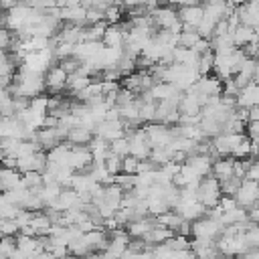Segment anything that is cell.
<instances>
[{
	"instance_id": "14",
	"label": "cell",
	"mask_w": 259,
	"mask_h": 259,
	"mask_svg": "<svg viewBox=\"0 0 259 259\" xmlns=\"http://www.w3.org/2000/svg\"><path fill=\"white\" fill-rule=\"evenodd\" d=\"M174 210H176L184 221L196 223V221H200L202 217H206V210H208V208L196 200V202H188V204H178Z\"/></svg>"
},
{
	"instance_id": "22",
	"label": "cell",
	"mask_w": 259,
	"mask_h": 259,
	"mask_svg": "<svg viewBox=\"0 0 259 259\" xmlns=\"http://www.w3.org/2000/svg\"><path fill=\"white\" fill-rule=\"evenodd\" d=\"M93 138H95V134L81 125V127H75V130H71V132H69L67 142H69L71 146H89Z\"/></svg>"
},
{
	"instance_id": "26",
	"label": "cell",
	"mask_w": 259,
	"mask_h": 259,
	"mask_svg": "<svg viewBox=\"0 0 259 259\" xmlns=\"http://www.w3.org/2000/svg\"><path fill=\"white\" fill-rule=\"evenodd\" d=\"M22 186L28 188V190H38L40 186H45L42 174L40 172H26V174H22Z\"/></svg>"
},
{
	"instance_id": "6",
	"label": "cell",
	"mask_w": 259,
	"mask_h": 259,
	"mask_svg": "<svg viewBox=\"0 0 259 259\" xmlns=\"http://www.w3.org/2000/svg\"><path fill=\"white\" fill-rule=\"evenodd\" d=\"M225 227L219 221H212L208 217H202L200 221L192 223V237L194 239H204V241H217L223 235Z\"/></svg>"
},
{
	"instance_id": "31",
	"label": "cell",
	"mask_w": 259,
	"mask_h": 259,
	"mask_svg": "<svg viewBox=\"0 0 259 259\" xmlns=\"http://www.w3.org/2000/svg\"><path fill=\"white\" fill-rule=\"evenodd\" d=\"M105 168L111 176H119L123 172V158H119L115 154H109V158L105 160Z\"/></svg>"
},
{
	"instance_id": "2",
	"label": "cell",
	"mask_w": 259,
	"mask_h": 259,
	"mask_svg": "<svg viewBox=\"0 0 259 259\" xmlns=\"http://www.w3.org/2000/svg\"><path fill=\"white\" fill-rule=\"evenodd\" d=\"M127 140H130V156H134L138 160H150L152 146H150V140H148L144 127L127 130Z\"/></svg>"
},
{
	"instance_id": "15",
	"label": "cell",
	"mask_w": 259,
	"mask_h": 259,
	"mask_svg": "<svg viewBox=\"0 0 259 259\" xmlns=\"http://www.w3.org/2000/svg\"><path fill=\"white\" fill-rule=\"evenodd\" d=\"M255 105H259V83L257 81H253L245 89H241V93L237 97V107L251 109Z\"/></svg>"
},
{
	"instance_id": "4",
	"label": "cell",
	"mask_w": 259,
	"mask_h": 259,
	"mask_svg": "<svg viewBox=\"0 0 259 259\" xmlns=\"http://www.w3.org/2000/svg\"><path fill=\"white\" fill-rule=\"evenodd\" d=\"M93 164H95V160H93L89 146H71V152L67 158V168L81 174V172H87Z\"/></svg>"
},
{
	"instance_id": "29",
	"label": "cell",
	"mask_w": 259,
	"mask_h": 259,
	"mask_svg": "<svg viewBox=\"0 0 259 259\" xmlns=\"http://www.w3.org/2000/svg\"><path fill=\"white\" fill-rule=\"evenodd\" d=\"M109 148H111V154H115V156H119V158H127V156H130V140H127V136H125V138H119V140H115V142H111Z\"/></svg>"
},
{
	"instance_id": "37",
	"label": "cell",
	"mask_w": 259,
	"mask_h": 259,
	"mask_svg": "<svg viewBox=\"0 0 259 259\" xmlns=\"http://www.w3.org/2000/svg\"><path fill=\"white\" fill-rule=\"evenodd\" d=\"M245 136L253 144H259V121H249L247 127H245Z\"/></svg>"
},
{
	"instance_id": "36",
	"label": "cell",
	"mask_w": 259,
	"mask_h": 259,
	"mask_svg": "<svg viewBox=\"0 0 259 259\" xmlns=\"http://www.w3.org/2000/svg\"><path fill=\"white\" fill-rule=\"evenodd\" d=\"M245 180H251V182H257L259 184V158H253L249 168H247V174H245Z\"/></svg>"
},
{
	"instance_id": "38",
	"label": "cell",
	"mask_w": 259,
	"mask_h": 259,
	"mask_svg": "<svg viewBox=\"0 0 259 259\" xmlns=\"http://www.w3.org/2000/svg\"><path fill=\"white\" fill-rule=\"evenodd\" d=\"M219 204H221V208H223L225 212L235 210V208L239 206V204H237V200H235V196H225V194H223V198H221V202H219Z\"/></svg>"
},
{
	"instance_id": "12",
	"label": "cell",
	"mask_w": 259,
	"mask_h": 259,
	"mask_svg": "<svg viewBox=\"0 0 259 259\" xmlns=\"http://www.w3.org/2000/svg\"><path fill=\"white\" fill-rule=\"evenodd\" d=\"M180 115H188V117H198L202 113V101L196 93H184L178 105Z\"/></svg>"
},
{
	"instance_id": "23",
	"label": "cell",
	"mask_w": 259,
	"mask_h": 259,
	"mask_svg": "<svg viewBox=\"0 0 259 259\" xmlns=\"http://www.w3.org/2000/svg\"><path fill=\"white\" fill-rule=\"evenodd\" d=\"M255 38H257L255 30H253L251 26H247V24H241V26L233 32V40H235V47H237V49L247 47V45H249V42H253Z\"/></svg>"
},
{
	"instance_id": "9",
	"label": "cell",
	"mask_w": 259,
	"mask_h": 259,
	"mask_svg": "<svg viewBox=\"0 0 259 259\" xmlns=\"http://www.w3.org/2000/svg\"><path fill=\"white\" fill-rule=\"evenodd\" d=\"M150 16L154 18V24L158 30H170L174 24L180 22L178 10L174 6H158Z\"/></svg>"
},
{
	"instance_id": "3",
	"label": "cell",
	"mask_w": 259,
	"mask_h": 259,
	"mask_svg": "<svg viewBox=\"0 0 259 259\" xmlns=\"http://www.w3.org/2000/svg\"><path fill=\"white\" fill-rule=\"evenodd\" d=\"M144 130H146V136H148V140H150L152 150H154V148H166V146H170V144L176 140L172 127H168V125H164V123H158V121L146 123Z\"/></svg>"
},
{
	"instance_id": "39",
	"label": "cell",
	"mask_w": 259,
	"mask_h": 259,
	"mask_svg": "<svg viewBox=\"0 0 259 259\" xmlns=\"http://www.w3.org/2000/svg\"><path fill=\"white\" fill-rule=\"evenodd\" d=\"M34 259H55V257H53V253H51V251H42V253H38Z\"/></svg>"
},
{
	"instance_id": "20",
	"label": "cell",
	"mask_w": 259,
	"mask_h": 259,
	"mask_svg": "<svg viewBox=\"0 0 259 259\" xmlns=\"http://www.w3.org/2000/svg\"><path fill=\"white\" fill-rule=\"evenodd\" d=\"M89 150H91V154H93L95 164H105V160H107V158H109V154H111L109 142H105L103 138H97V136L91 140Z\"/></svg>"
},
{
	"instance_id": "24",
	"label": "cell",
	"mask_w": 259,
	"mask_h": 259,
	"mask_svg": "<svg viewBox=\"0 0 259 259\" xmlns=\"http://www.w3.org/2000/svg\"><path fill=\"white\" fill-rule=\"evenodd\" d=\"M156 223H158L160 227H166V229H170V231L178 233V229H180V225L184 223V219H182L176 210H166L164 214L156 217Z\"/></svg>"
},
{
	"instance_id": "33",
	"label": "cell",
	"mask_w": 259,
	"mask_h": 259,
	"mask_svg": "<svg viewBox=\"0 0 259 259\" xmlns=\"http://www.w3.org/2000/svg\"><path fill=\"white\" fill-rule=\"evenodd\" d=\"M0 231H2V237H18L20 235L16 221H8V219H0Z\"/></svg>"
},
{
	"instance_id": "17",
	"label": "cell",
	"mask_w": 259,
	"mask_h": 259,
	"mask_svg": "<svg viewBox=\"0 0 259 259\" xmlns=\"http://www.w3.org/2000/svg\"><path fill=\"white\" fill-rule=\"evenodd\" d=\"M0 186L2 192H10L22 186V174L16 168H2L0 172Z\"/></svg>"
},
{
	"instance_id": "30",
	"label": "cell",
	"mask_w": 259,
	"mask_h": 259,
	"mask_svg": "<svg viewBox=\"0 0 259 259\" xmlns=\"http://www.w3.org/2000/svg\"><path fill=\"white\" fill-rule=\"evenodd\" d=\"M22 212V206L12 204V202H0V219L16 221V217Z\"/></svg>"
},
{
	"instance_id": "34",
	"label": "cell",
	"mask_w": 259,
	"mask_h": 259,
	"mask_svg": "<svg viewBox=\"0 0 259 259\" xmlns=\"http://www.w3.org/2000/svg\"><path fill=\"white\" fill-rule=\"evenodd\" d=\"M140 162H142V160H138V158H134V156L123 158V174L138 176V172H140Z\"/></svg>"
},
{
	"instance_id": "18",
	"label": "cell",
	"mask_w": 259,
	"mask_h": 259,
	"mask_svg": "<svg viewBox=\"0 0 259 259\" xmlns=\"http://www.w3.org/2000/svg\"><path fill=\"white\" fill-rule=\"evenodd\" d=\"M184 164H190L202 178H206V176L212 174V164H214V160H212L210 156H206V154H192Z\"/></svg>"
},
{
	"instance_id": "19",
	"label": "cell",
	"mask_w": 259,
	"mask_h": 259,
	"mask_svg": "<svg viewBox=\"0 0 259 259\" xmlns=\"http://www.w3.org/2000/svg\"><path fill=\"white\" fill-rule=\"evenodd\" d=\"M36 142L40 144V148H42L45 152H49V150L57 148L59 144H63L61 138H59L57 127H42V130H38V132H36Z\"/></svg>"
},
{
	"instance_id": "1",
	"label": "cell",
	"mask_w": 259,
	"mask_h": 259,
	"mask_svg": "<svg viewBox=\"0 0 259 259\" xmlns=\"http://www.w3.org/2000/svg\"><path fill=\"white\" fill-rule=\"evenodd\" d=\"M198 202L204 204L206 208H212V206H219L221 198H223V188H221V182L214 178V176H206L200 180L198 184Z\"/></svg>"
},
{
	"instance_id": "28",
	"label": "cell",
	"mask_w": 259,
	"mask_h": 259,
	"mask_svg": "<svg viewBox=\"0 0 259 259\" xmlns=\"http://www.w3.org/2000/svg\"><path fill=\"white\" fill-rule=\"evenodd\" d=\"M16 237H2L0 243V259H10L16 253Z\"/></svg>"
},
{
	"instance_id": "5",
	"label": "cell",
	"mask_w": 259,
	"mask_h": 259,
	"mask_svg": "<svg viewBox=\"0 0 259 259\" xmlns=\"http://www.w3.org/2000/svg\"><path fill=\"white\" fill-rule=\"evenodd\" d=\"M223 91H225V81L219 79L217 75H204L198 79V83L188 91V93H196V95H202V97H223Z\"/></svg>"
},
{
	"instance_id": "16",
	"label": "cell",
	"mask_w": 259,
	"mask_h": 259,
	"mask_svg": "<svg viewBox=\"0 0 259 259\" xmlns=\"http://www.w3.org/2000/svg\"><path fill=\"white\" fill-rule=\"evenodd\" d=\"M154 227H156V219H136L125 227V231L130 233L132 239H142L144 241Z\"/></svg>"
},
{
	"instance_id": "35",
	"label": "cell",
	"mask_w": 259,
	"mask_h": 259,
	"mask_svg": "<svg viewBox=\"0 0 259 259\" xmlns=\"http://www.w3.org/2000/svg\"><path fill=\"white\" fill-rule=\"evenodd\" d=\"M121 16H123L121 8H119L117 4H111L109 10L105 12V22H107V24H119V22H121Z\"/></svg>"
},
{
	"instance_id": "10",
	"label": "cell",
	"mask_w": 259,
	"mask_h": 259,
	"mask_svg": "<svg viewBox=\"0 0 259 259\" xmlns=\"http://www.w3.org/2000/svg\"><path fill=\"white\" fill-rule=\"evenodd\" d=\"M67 81H69V73L59 63L45 73V85H47V89L51 93H57L59 95L63 89H67Z\"/></svg>"
},
{
	"instance_id": "13",
	"label": "cell",
	"mask_w": 259,
	"mask_h": 259,
	"mask_svg": "<svg viewBox=\"0 0 259 259\" xmlns=\"http://www.w3.org/2000/svg\"><path fill=\"white\" fill-rule=\"evenodd\" d=\"M219 182H227L235 178V158H219L212 164V174Z\"/></svg>"
},
{
	"instance_id": "11",
	"label": "cell",
	"mask_w": 259,
	"mask_h": 259,
	"mask_svg": "<svg viewBox=\"0 0 259 259\" xmlns=\"http://www.w3.org/2000/svg\"><path fill=\"white\" fill-rule=\"evenodd\" d=\"M95 136L103 138L105 142L111 144V142H115L119 138H125L127 136V127H125V123L121 119H117V121H101L97 125V130H95Z\"/></svg>"
},
{
	"instance_id": "27",
	"label": "cell",
	"mask_w": 259,
	"mask_h": 259,
	"mask_svg": "<svg viewBox=\"0 0 259 259\" xmlns=\"http://www.w3.org/2000/svg\"><path fill=\"white\" fill-rule=\"evenodd\" d=\"M200 38L202 36L198 34V30H182V34L178 38V47H182V49H194Z\"/></svg>"
},
{
	"instance_id": "32",
	"label": "cell",
	"mask_w": 259,
	"mask_h": 259,
	"mask_svg": "<svg viewBox=\"0 0 259 259\" xmlns=\"http://www.w3.org/2000/svg\"><path fill=\"white\" fill-rule=\"evenodd\" d=\"M168 249H172V251H186V249H190V245H192V241H188V237H182V235H174L168 243H164Z\"/></svg>"
},
{
	"instance_id": "25",
	"label": "cell",
	"mask_w": 259,
	"mask_h": 259,
	"mask_svg": "<svg viewBox=\"0 0 259 259\" xmlns=\"http://www.w3.org/2000/svg\"><path fill=\"white\" fill-rule=\"evenodd\" d=\"M198 73H200V77H204V75H210V71H214V51H208V53H204V55H200L198 57Z\"/></svg>"
},
{
	"instance_id": "21",
	"label": "cell",
	"mask_w": 259,
	"mask_h": 259,
	"mask_svg": "<svg viewBox=\"0 0 259 259\" xmlns=\"http://www.w3.org/2000/svg\"><path fill=\"white\" fill-rule=\"evenodd\" d=\"M91 83H93V79H91V77H85V75H81V73H75V75H69L67 91H69L73 97H77V95H79L83 89H87Z\"/></svg>"
},
{
	"instance_id": "8",
	"label": "cell",
	"mask_w": 259,
	"mask_h": 259,
	"mask_svg": "<svg viewBox=\"0 0 259 259\" xmlns=\"http://www.w3.org/2000/svg\"><path fill=\"white\" fill-rule=\"evenodd\" d=\"M235 200L241 208H251L259 202V184L257 182H251V180H243L241 182V188L237 190L235 194Z\"/></svg>"
},
{
	"instance_id": "7",
	"label": "cell",
	"mask_w": 259,
	"mask_h": 259,
	"mask_svg": "<svg viewBox=\"0 0 259 259\" xmlns=\"http://www.w3.org/2000/svg\"><path fill=\"white\" fill-rule=\"evenodd\" d=\"M178 16L184 24V30H198L204 20V6L202 4H182L178 6Z\"/></svg>"
}]
</instances>
